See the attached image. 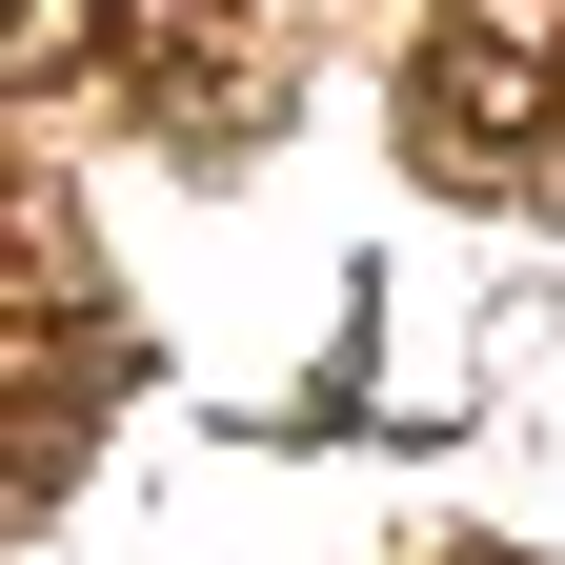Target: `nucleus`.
Returning a JSON list of instances; mask_svg holds the SVG:
<instances>
[{"mask_svg":"<svg viewBox=\"0 0 565 565\" xmlns=\"http://www.w3.org/2000/svg\"><path fill=\"white\" fill-rule=\"evenodd\" d=\"M484 21H545V0H484Z\"/></svg>","mask_w":565,"mask_h":565,"instance_id":"nucleus-1","label":"nucleus"}]
</instances>
